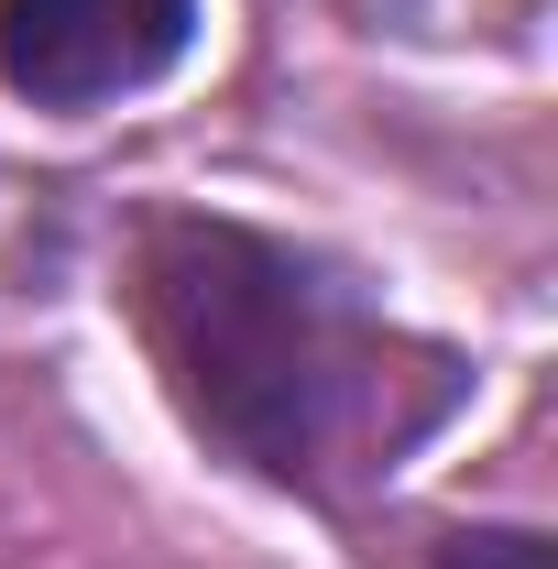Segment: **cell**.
<instances>
[{"instance_id":"2","label":"cell","mask_w":558,"mask_h":569,"mask_svg":"<svg viewBox=\"0 0 558 569\" xmlns=\"http://www.w3.org/2000/svg\"><path fill=\"white\" fill-rule=\"evenodd\" d=\"M198 0H0V77L44 110H99L187 56Z\"/></svg>"},{"instance_id":"1","label":"cell","mask_w":558,"mask_h":569,"mask_svg":"<svg viewBox=\"0 0 558 569\" xmlns=\"http://www.w3.org/2000/svg\"><path fill=\"white\" fill-rule=\"evenodd\" d=\"M132 318L176 417L285 493H350L460 406V361L438 340L395 329L340 263L241 219H153Z\"/></svg>"},{"instance_id":"3","label":"cell","mask_w":558,"mask_h":569,"mask_svg":"<svg viewBox=\"0 0 558 569\" xmlns=\"http://www.w3.org/2000/svg\"><path fill=\"white\" fill-rule=\"evenodd\" d=\"M438 569H548V537H526V526H482V537H449Z\"/></svg>"}]
</instances>
